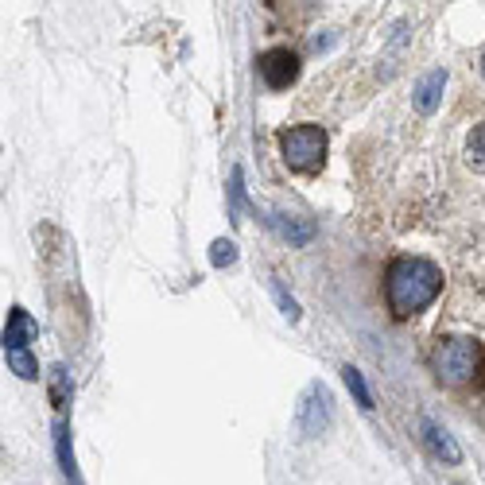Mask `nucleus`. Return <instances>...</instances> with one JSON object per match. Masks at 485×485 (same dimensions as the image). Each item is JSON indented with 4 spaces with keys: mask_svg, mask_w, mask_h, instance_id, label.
Segmentation results:
<instances>
[{
    "mask_svg": "<svg viewBox=\"0 0 485 485\" xmlns=\"http://www.w3.org/2000/svg\"><path fill=\"white\" fill-rule=\"evenodd\" d=\"M443 292V272L423 256H397L385 272V299L397 318H412Z\"/></svg>",
    "mask_w": 485,
    "mask_h": 485,
    "instance_id": "f257e3e1",
    "label": "nucleus"
},
{
    "mask_svg": "<svg viewBox=\"0 0 485 485\" xmlns=\"http://www.w3.org/2000/svg\"><path fill=\"white\" fill-rule=\"evenodd\" d=\"M485 366V354L474 338H443L435 346L431 354V369L443 385L459 388V385H470L478 377V369Z\"/></svg>",
    "mask_w": 485,
    "mask_h": 485,
    "instance_id": "f03ea898",
    "label": "nucleus"
},
{
    "mask_svg": "<svg viewBox=\"0 0 485 485\" xmlns=\"http://www.w3.org/2000/svg\"><path fill=\"white\" fill-rule=\"evenodd\" d=\"M280 156L292 171L315 175L326 160V129L318 125H292L280 132Z\"/></svg>",
    "mask_w": 485,
    "mask_h": 485,
    "instance_id": "7ed1b4c3",
    "label": "nucleus"
},
{
    "mask_svg": "<svg viewBox=\"0 0 485 485\" xmlns=\"http://www.w3.org/2000/svg\"><path fill=\"white\" fill-rule=\"evenodd\" d=\"M295 428L303 439H315L330 428V392L326 385H311L303 392V400L295 408Z\"/></svg>",
    "mask_w": 485,
    "mask_h": 485,
    "instance_id": "20e7f679",
    "label": "nucleus"
},
{
    "mask_svg": "<svg viewBox=\"0 0 485 485\" xmlns=\"http://www.w3.org/2000/svg\"><path fill=\"white\" fill-rule=\"evenodd\" d=\"M256 70H261V78L268 89H287L295 78H299V55L287 51V47H272L256 58Z\"/></svg>",
    "mask_w": 485,
    "mask_h": 485,
    "instance_id": "39448f33",
    "label": "nucleus"
},
{
    "mask_svg": "<svg viewBox=\"0 0 485 485\" xmlns=\"http://www.w3.org/2000/svg\"><path fill=\"white\" fill-rule=\"evenodd\" d=\"M423 443H428V450L435 454L439 462H447V466H454V462L462 459V450H459V443L450 439V431L439 428L435 419H423Z\"/></svg>",
    "mask_w": 485,
    "mask_h": 485,
    "instance_id": "423d86ee",
    "label": "nucleus"
},
{
    "mask_svg": "<svg viewBox=\"0 0 485 485\" xmlns=\"http://www.w3.org/2000/svg\"><path fill=\"white\" fill-rule=\"evenodd\" d=\"M443 89H447V70L423 74L419 86H416V109H419V113H435L439 101H443Z\"/></svg>",
    "mask_w": 485,
    "mask_h": 485,
    "instance_id": "0eeeda50",
    "label": "nucleus"
},
{
    "mask_svg": "<svg viewBox=\"0 0 485 485\" xmlns=\"http://www.w3.org/2000/svg\"><path fill=\"white\" fill-rule=\"evenodd\" d=\"M36 318L27 315L24 307H12V315H8V323H5V350H16V346H27L36 338Z\"/></svg>",
    "mask_w": 485,
    "mask_h": 485,
    "instance_id": "6e6552de",
    "label": "nucleus"
},
{
    "mask_svg": "<svg viewBox=\"0 0 485 485\" xmlns=\"http://www.w3.org/2000/svg\"><path fill=\"white\" fill-rule=\"evenodd\" d=\"M268 225L284 241H292V245H311V237H315V225L303 218H292V214H268Z\"/></svg>",
    "mask_w": 485,
    "mask_h": 485,
    "instance_id": "1a4fd4ad",
    "label": "nucleus"
},
{
    "mask_svg": "<svg viewBox=\"0 0 485 485\" xmlns=\"http://www.w3.org/2000/svg\"><path fill=\"white\" fill-rule=\"evenodd\" d=\"M55 447H58V466H63V478L70 485H82L78 466H74V450H70V431L67 428H55Z\"/></svg>",
    "mask_w": 485,
    "mask_h": 485,
    "instance_id": "9d476101",
    "label": "nucleus"
},
{
    "mask_svg": "<svg viewBox=\"0 0 485 485\" xmlns=\"http://www.w3.org/2000/svg\"><path fill=\"white\" fill-rule=\"evenodd\" d=\"M8 357V369L20 377V381H36L39 377V366H36V357L27 354V346H16V350H5Z\"/></svg>",
    "mask_w": 485,
    "mask_h": 485,
    "instance_id": "9b49d317",
    "label": "nucleus"
},
{
    "mask_svg": "<svg viewBox=\"0 0 485 485\" xmlns=\"http://www.w3.org/2000/svg\"><path fill=\"white\" fill-rule=\"evenodd\" d=\"M342 381H346V388H350V397L357 400V408H366V412H369V408H373V392L366 385V377H361L354 366H346L342 369Z\"/></svg>",
    "mask_w": 485,
    "mask_h": 485,
    "instance_id": "f8f14e48",
    "label": "nucleus"
},
{
    "mask_svg": "<svg viewBox=\"0 0 485 485\" xmlns=\"http://www.w3.org/2000/svg\"><path fill=\"white\" fill-rule=\"evenodd\" d=\"M237 261V245L233 241H225V237H218L214 245H210V264L214 268H230Z\"/></svg>",
    "mask_w": 485,
    "mask_h": 485,
    "instance_id": "ddd939ff",
    "label": "nucleus"
},
{
    "mask_svg": "<svg viewBox=\"0 0 485 485\" xmlns=\"http://www.w3.org/2000/svg\"><path fill=\"white\" fill-rule=\"evenodd\" d=\"M241 202H245V187H241V168H233L230 175V218L241 222Z\"/></svg>",
    "mask_w": 485,
    "mask_h": 485,
    "instance_id": "4468645a",
    "label": "nucleus"
},
{
    "mask_svg": "<svg viewBox=\"0 0 485 485\" xmlns=\"http://www.w3.org/2000/svg\"><path fill=\"white\" fill-rule=\"evenodd\" d=\"M51 397H55V408H67L70 385H67V369H63V366H58V369H51Z\"/></svg>",
    "mask_w": 485,
    "mask_h": 485,
    "instance_id": "2eb2a0df",
    "label": "nucleus"
},
{
    "mask_svg": "<svg viewBox=\"0 0 485 485\" xmlns=\"http://www.w3.org/2000/svg\"><path fill=\"white\" fill-rule=\"evenodd\" d=\"M466 151H470V156H474V160H481V163H485V120H481V125H478L474 132H470Z\"/></svg>",
    "mask_w": 485,
    "mask_h": 485,
    "instance_id": "dca6fc26",
    "label": "nucleus"
},
{
    "mask_svg": "<svg viewBox=\"0 0 485 485\" xmlns=\"http://www.w3.org/2000/svg\"><path fill=\"white\" fill-rule=\"evenodd\" d=\"M272 292H276V299H280L284 315H287V318H292V323H295V318H299V307H295V299H292V295H284V292H280V284H272Z\"/></svg>",
    "mask_w": 485,
    "mask_h": 485,
    "instance_id": "f3484780",
    "label": "nucleus"
},
{
    "mask_svg": "<svg viewBox=\"0 0 485 485\" xmlns=\"http://www.w3.org/2000/svg\"><path fill=\"white\" fill-rule=\"evenodd\" d=\"M481 70H485V55H481Z\"/></svg>",
    "mask_w": 485,
    "mask_h": 485,
    "instance_id": "a211bd4d",
    "label": "nucleus"
}]
</instances>
